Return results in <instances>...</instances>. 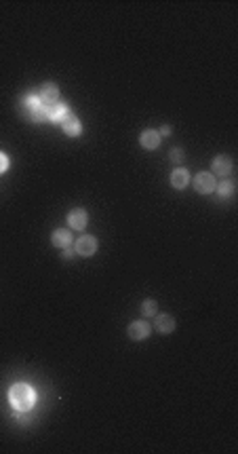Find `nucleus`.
I'll return each instance as SVG.
<instances>
[{
	"label": "nucleus",
	"mask_w": 238,
	"mask_h": 454,
	"mask_svg": "<svg viewBox=\"0 0 238 454\" xmlns=\"http://www.w3.org/2000/svg\"><path fill=\"white\" fill-rule=\"evenodd\" d=\"M9 401L13 403V408L17 412H28V410L34 408L36 393H34V389H32V387H28L23 383H17V385H13L11 391H9Z\"/></svg>",
	"instance_id": "1"
},
{
	"label": "nucleus",
	"mask_w": 238,
	"mask_h": 454,
	"mask_svg": "<svg viewBox=\"0 0 238 454\" xmlns=\"http://www.w3.org/2000/svg\"><path fill=\"white\" fill-rule=\"evenodd\" d=\"M19 110L32 123H46L51 116V108L42 106L36 95H23L19 102Z\"/></svg>",
	"instance_id": "2"
},
{
	"label": "nucleus",
	"mask_w": 238,
	"mask_h": 454,
	"mask_svg": "<svg viewBox=\"0 0 238 454\" xmlns=\"http://www.w3.org/2000/svg\"><path fill=\"white\" fill-rule=\"evenodd\" d=\"M38 102L42 104V106H46V108H53V106H57L59 102V87L55 85V83H44L42 87H40V91H38Z\"/></svg>",
	"instance_id": "3"
},
{
	"label": "nucleus",
	"mask_w": 238,
	"mask_h": 454,
	"mask_svg": "<svg viewBox=\"0 0 238 454\" xmlns=\"http://www.w3.org/2000/svg\"><path fill=\"white\" fill-rule=\"evenodd\" d=\"M126 332H129V338L131 340H144L150 336L152 332V325L148 321H133L129 327H126Z\"/></svg>",
	"instance_id": "4"
},
{
	"label": "nucleus",
	"mask_w": 238,
	"mask_h": 454,
	"mask_svg": "<svg viewBox=\"0 0 238 454\" xmlns=\"http://www.w3.org/2000/svg\"><path fill=\"white\" fill-rule=\"evenodd\" d=\"M194 188H196V193H200V195L213 193V190H215V178H213V174H198V176L194 178Z\"/></svg>",
	"instance_id": "5"
},
{
	"label": "nucleus",
	"mask_w": 238,
	"mask_h": 454,
	"mask_svg": "<svg viewBox=\"0 0 238 454\" xmlns=\"http://www.w3.org/2000/svg\"><path fill=\"white\" fill-rule=\"evenodd\" d=\"M95 249H97V239H95L93 234H85V237L76 241V254H81V256H93Z\"/></svg>",
	"instance_id": "6"
},
{
	"label": "nucleus",
	"mask_w": 238,
	"mask_h": 454,
	"mask_svg": "<svg viewBox=\"0 0 238 454\" xmlns=\"http://www.w3.org/2000/svg\"><path fill=\"white\" fill-rule=\"evenodd\" d=\"M61 129H63V133L66 135H78L83 131V125H81V121L76 118V114H72L70 110H68V114L61 118Z\"/></svg>",
	"instance_id": "7"
},
{
	"label": "nucleus",
	"mask_w": 238,
	"mask_h": 454,
	"mask_svg": "<svg viewBox=\"0 0 238 454\" xmlns=\"http://www.w3.org/2000/svg\"><path fill=\"white\" fill-rule=\"evenodd\" d=\"M213 174L219 176V178H228V176L232 174V161H230V156H226V154L215 156V161H213Z\"/></svg>",
	"instance_id": "8"
},
{
	"label": "nucleus",
	"mask_w": 238,
	"mask_h": 454,
	"mask_svg": "<svg viewBox=\"0 0 238 454\" xmlns=\"http://www.w3.org/2000/svg\"><path fill=\"white\" fill-rule=\"evenodd\" d=\"M87 222H89V213L85 211V209H72L70 213H68V224H70V228H76V230H81V228H85L87 226Z\"/></svg>",
	"instance_id": "9"
},
{
	"label": "nucleus",
	"mask_w": 238,
	"mask_h": 454,
	"mask_svg": "<svg viewBox=\"0 0 238 454\" xmlns=\"http://www.w3.org/2000/svg\"><path fill=\"white\" fill-rule=\"evenodd\" d=\"M139 144L146 150H156L158 146H161V135H158V131H154V129H148V131L141 133Z\"/></svg>",
	"instance_id": "10"
},
{
	"label": "nucleus",
	"mask_w": 238,
	"mask_h": 454,
	"mask_svg": "<svg viewBox=\"0 0 238 454\" xmlns=\"http://www.w3.org/2000/svg\"><path fill=\"white\" fill-rule=\"evenodd\" d=\"M188 182H190V174H188V169H181V167H179V169H175V171H173V174H171V184L175 186L177 190L186 188Z\"/></svg>",
	"instance_id": "11"
},
{
	"label": "nucleus",
	"mask_w": 238,
	"mask_h": 454,
	"mask_svg": "<svg viewBox=\"0 0 238 454\" xmlns=\"http://www.w3.org/2000/svg\"><path fill=\"white\" fill-rule=\"evenodd\" d=\"M156 330L161 334H171L173 330H175V319H173L171 315H158L156 317Z\"/></svg>",
	"instance_id": "12"
},
{
	"label": "nucleus",
	"mask_w": 238,
	"mask_h": 454,
	"mask_svg": "<svg viewBox=\"0 0 238 454\" xmlns=\"http://www.w3.org/2000/svg\"><path fill=\"white\" fill-rule=\"evenodd\" d=\"M51 241H53V245L55 247H68L70 243H72V237H70V230H66V228H59V230H55L53 232V237H51Z\"/></svg>",
	"instance_id": "13"
},
{
	"label": "nucleus",
	"mask_w": 238,
	"mask_h": 454,
	"mask_svg": "<svg viewBox=\"0 0 238 454\" xmlns=\"http://www.w3.org/2000/svg\"><path fill=\"white\" fill-rule=\"evenodd\" d=\"M68 114V106L66 104H57V106H53L51 108V116H49V121H53V123H61V118Z\"/></svg>",
	"instance_id": "14"
},
{
	"label": "nucleus",
	"mask_w": 238,
	"mask_h": 454,
	"mask_svg": "<svg viewBox=\"0 0 238 454\" xmlns=\"http://www.w3.org/2000/svg\"><path fill=\"white\" fill-rule=\"evenodd\" d=\"M217 193H219L221 197H232V195H234V184H232L230 180H224V182L217 186Z\"/></svg>",
	"instance_id": "15"
},
{
	"label": "nucleus",
	"mask_w": 238,
	"mask_h": 454,
	"mask_svg": "<svg viewBox=\"0 0 238 454\" xmlns=\"http://www.w3.org/2000/svg\"><path fill=\"white\" fill-rule=\"evenodd\" d=\"M156 310H158V304H156L154 300H146L144 304H141V313H144L146 317H152Z\"/></svg>",
	"instance_id": "16"
},
{
	"label": "nucleus",
	"mask_w": 238,
	"mask_h": 454,
	"mask_svg": "<svg viewBox=\"0 0 238 454\" xmlns=\"http://www.w3.org/2000/svg\"><path fill=\"white\" fill-rule=\"evenodd\" d=\"M169 156H171L173 163H181V161H183V150H181V148H173Z\"/></svg>",
	"instance_id": "17"
},
{
	"label": "nucleus",
	"mask_w": 238,
	"mask_h": 454,
	"mask_svg": "<svg viewBox=\"0 0 238 454\" xmlns=\"http://www.w3.org/2000/svg\"><path fill=\"white\" fill-rule=\"evenodd\" d=\"M7 167H9V159H7V156H5L3 152H0V174H3V171H5Z\"/></svg>",
	"instance_id": "18"
},
{
	"label": "nucleus",
	"mask_w": 238,
	"mask_h": 454,
	"mask_svg": "<svg viewBox=\"0 0 238 454\" xmlns=\"http://www.w3.org/2000/svg\"><path fill=\"white\" fill-rule=\"evenodd\" d=\"M61 258H63V260H70V262H72V258H74V252H72V249H68V247H63V252H61Z\"/></svg>",
	"instance_id": "19"
},
{
	"label": "nucleus",
	"mask_w": 238,
	"mask_h": 454,
	"mask_svg": "<svg viewBox=\"0 0 238 454\" xmlns=\"http://www.w3.org/2000/svg\"><path fill=\"white\" fill-rule=\"evenodd\" d=\"M169 133H171V127H169V125H165V127L161 129V133H158V135H169Z\"/></svg>",
	"instance_id": "20"
}]
</instances>
